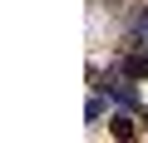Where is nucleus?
I'll list each match as a JSON object with an SVG mask.
<instances>
[{
	"label": "nucleus",
	"instance_id": "nucleus-3",
	"mask_svg": "<svg viewBox=\"0 0 148 143\" xmlns=\"http://www.w3.org/2000/svg\"><path fill=\"white\" fill-rule=\"evenodd\" d=\"M138 35H143V40H148V15H143V20H138Z\"/></svg>",
	"mask_w": 148,
	"mask_h": 143
},
{
	"label": "nucleus",
	"instance_id": "nucleus-1",
	"mask_svg": "<svg viewBox=\"0 0 148 143\" xmlns=\"http://www.w3.org/2000/svg\"><path fill=\"white\" fill-rule=\"evenodd\" d=\"M104 89H109V94H114L119 104H128V109H138V94H133V84H123V79H109Z\"/></svg>",
	"mask_w": 148,
	"mask_h": 143
},
{
	"label": "nucleus",
	"instance_id": "nucleus-2",
	"mask_svg": "<svg viewBox=\"0 0 148 143\" xmlns=\"http://www.w3.org/2000/svg\"><path fill=\"white\" fill-rule=\"evenodd\" d=\"M123 74L128 79H148V54H128L123 59Z\"/></svg>",
	"mask_w": 148,
	"mask_h": 143
}]
</instances>
